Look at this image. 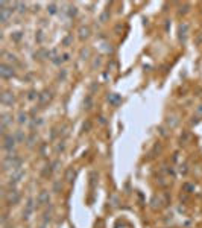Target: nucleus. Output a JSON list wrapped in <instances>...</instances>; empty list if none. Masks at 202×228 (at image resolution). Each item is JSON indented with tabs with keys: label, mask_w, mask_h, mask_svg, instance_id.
<instances>
[{
	"label": "nucleus",
	"mask_w": 202,
	"mask_h": 228,
	"mask_svg": "<svg viewBox=\"0 0 202 228\" xmlns=\"http://www.w3.org/2000/svg\"><path fill=\"white\" fill-rule=\"evenodd\" d=\"M0 75H2V78H5V79H8V78H12V76H14V68L9 67L6 63H3L2 67H0Z\"/></svg>",
	"instance_id": "1"
},
{
	"label": "nucleus",
	"mask_w": 202,
	"mask_h": 228,
	"mask_svg": "<svg viewBox=\"0 0 202 228\" xmlns=\"http://www.w3.org/2000/svg\"><path fill=\"white\" fill-rule=\"evenodd\" d=\"M15 137L14 135H5L3 137V147L6 149V151H12L14 146H15Z\"/></svg>",
	"instance_id": "2"
},
{
	"label": "nucleus",
	"mask_w": 202,
	"mask_h": 228,
	"mask_svg": "<svg viewBox=\"0 0 202 228\" xmlns=\"http://www.w3.org/2000/svg\"><path fill=\"white\" fill-rule=\"evenodd\" d=\"M49 199H50V196H49V192L43 190L41 193L38 195V204H41V205H44V204H49Z\"/></svg>",
	"instance_id": "3"
},
{
	"label": "nucleus",
	"mask_w": 202,
	"mask_h": 228,
	"mask_svg": "<svg viewBox=\"0 0 202 228\" xmlns=\"http://www.w3.org/2000/svg\"><path fill=\"white\" fill-rule=\"evenodd\" d=\"M14 9H6V8H3V9H0V19H2L3 23H6V20L9 19V14L12 12Z\"/></svg>",
	"instance_id": "4"
},
{
	"label": "nucleus",
	"mask_w": 202,
	"mask_h": 228,
	"mask_svg": "<svg viewBox=\"0 0 202 228\" xmlns=\"http://www.w3.org/2000/svg\"><path fill=\"white\" fill-rule=\"evenodd\" d=\"M88 37H90V29L87 28V26H82V28L79 29V38L85 40V38H88Z\"/></svg>",
	"instance_id": "5"
},
{
	"label": "nucleus",
	"mask_w": 202,
	"mask_h": 228,
	"mask_svg": "<svg viewBox=\"0 0 202 228\" xmlns=\"http://www.w3.org/2000/svg\"><path fill=\"white\" fill-rule=\"evenodd\" d=\"M187 31H188V26H187L186 23L179 26V38H181V40H184V38H186V35H187Z\"/></svg>",
	"instance_id": "6"
},
{
	"label": "nucleus",
	"mask_w": 202,
	"mask_h": 228,
	"mask_svg": "<svg viewBox=\"0 0 202 228\" xmlns=\"http://www.w3.org/2000/svg\"><path fill=\"white\" fill-rule=\"evenodd\" d=\"M12 100H14V96L9 94V93H5V94L2 96V102H3V103H12Z\"/></svg>",
	"instance_id": "7"
},
{
	"label": "nucleus",
	"mask_w": 202,
	"mask_h": 228,
	"mask_svg": "<svg viewBox=\"0 0 202 228\" xmlns=\"http://www.w3.org/2000/svg\"><path fill=\"white\" fill-rule=\"evenodd\" d=\"M73 178H75V170H73V169H68L67 173H65V180H67L68 182H72Z\"/></svg>",
	"instance_id": "8"
},
{
	"label": "nucleus",
	"mask_w": 202,
	"mask_h": 228,
	"mask_svg": "<svg viewBox=\"0 0 202 228\" xmlns=\"http://www.w3.org/2000/svg\"><path fill=\"white\" fill-rule=\"evenodd\" d=\"M26 122H28V114L26 113H20L18 114V123H26Z\"/></svg>",
	"instance_id": "9"
},
{
	"label": "nucleus",
	"mask_w": 202,
	"mask_h": 228,
	"mask_svg": "<svg viewBox=\"0 0 202 228\" xmlns=\"http://www.w3.org/2000/svg\"><path fill=\"white\" fill-rule=\"evenodd\" d=\"M108 100H110L111 103H117V102L120 100V96H119V94H110Z\"/></svg>",
	"instance_id": "10"
},
{
	"label": "nucleus",
	"mask_w": 202,
	"mask_h": 228,
	"mask_svg": "<svg viewBox=\"0 0 202 228\" xmlns=\"http://www.w3.org/2000/svg\"><path fill=\"white\" fill-rule=\"evenodd\" d=\"M176 123H178V120L175 119V117H169V119H167V125H169L170 128H175V126H176Z\"/></svg>",
	"instance_id": "11"
},
{
	"label": "nucleus",
	"mask_w": 202,
	"mask_h": 228,
	"mask_svg": "<svg viewBox=\"0 0 202 228\" xmlns=\"http://www.w3.org/2000/svg\"><path fill=\"white\" fill-rule=\"evenodd\" d=\"M15 140H17V142H24V135H23V133H21V131H18V133H17L15 134Z\"/></svg>",
	"instance_id": "12"
},
{
	"label": "nucleus",
	"mask_w": 202,
	"mask_h": 228,
	"mask_svg": "<svg viewBox=\"0 0 202 228\" xmlns=\"http://www.w3.org/2000/svg\"><path fill=\"white\" fill-rule=\"evenodd\" d=\"M47 11H49L50 14H55V12H56V5H55V3H50V5H49V9H47Z\"/></svg>",
	"instance_id": "13"
},
{
	"label": "nucleus",
	"mask_w": 202,
	"mask_h": 228,
	"mask_svg": "<svg viewBox=\"0 0 202 228\" xmlns=\"http://www.w3.org/2000/svg\"><path fill=\"white\" fill-rule=\"evenodd\" d=\"M190 138V135H188V133H184L182 135H181V143H187V140Z\"/></svg>",
	"instance_id": "14"
},
{
	"label": "nucleus",
	"mask_w": 202,
	"mask_h": 228,
	"mask_svg": "<svg viewBox=\"0 0 202 228\" xmlns=\"http://www.w3.org/2000/svg\"><path fill=\"white\" fill-rule=\"evenodd\" d=\"M196 116H198L199 119H202V105H199V107L196 108Z\"/></svg>",
	"instance_id": "15"
},
{
	"label": "nucleus",
	"mask_w": 202,
	"mask_h": 228,
	"mask_svg": "<svg viewBox=\"0 0 202 228\" xmlns=\"http://www.w3.org/2000/svg\"><path fill=\"white\" fill-rule=\"evenodd\" d=\"M85 102H87V108H91V107H90V105H91V98H90V96L87 98V100H85Z\"/></svg>",
	"instance_id": "16"
},
{
	"label": "nucleus",
	"mask_w": 202,
	"mask_h": 228,
	"mask_svg": "<svg viewBox=\"0 0 202 228\" xmlns=\"http://www.w3.org/2000/svg\"><path fill=\"white\" fill-rule=\"evenodd\" d=\"M53 190H55V192H58V190H59V182H55V186H53Z\"/></svg>",
	"instance_id": "17"
},
{
	"label": "nucleus",
	"mask_w": 202,
	"mask_h": 228,
	"mask_svg": "<svg viewBox=\"0 0 202 228\" xmlns=\"http://www.w3.org/2000/svg\"><path fill=\"white\" fill-rule=\"evenodd\" d=\"M63 59H64V61H68V53H65V55L63 56Z\"/></svg>",
	"instance_id": "18"
}]
</instances>
